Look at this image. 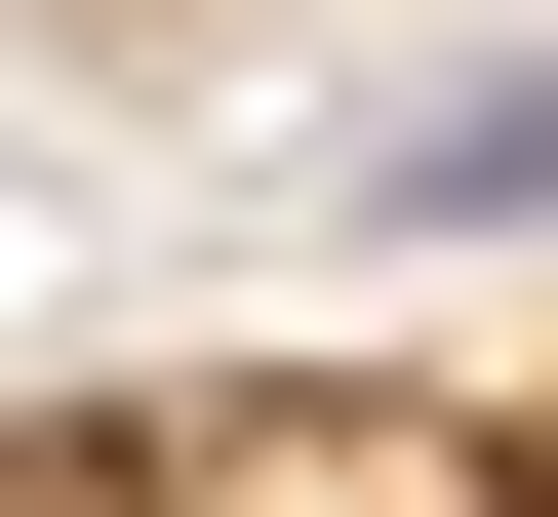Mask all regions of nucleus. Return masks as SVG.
Wrapping results in <instances>:
<instances>
[{
	"mask_svg": "<svg viewBox=\"0 0 558 517\" xmlns=\"http://www.w3.org/2000/svg\"><path fill=\"white\" fill-rule=\"evenodd\" d=\"M160 517H558V438H478V398H160Z\"/></svg>",
	"mask_w": 558,
	"mask_h": 517,
	"instance_id": "nucleus-1",
	"label": "nucleus"
},
{
	"mask_svg": "<svg viewBox=\"0 0 558 517\" xmlns=\"http://www.w3.org/2000/svg\"><path fill=\"white\" fill-rule=\"evenodd\" d=\"M360 199H399V239H519V199H558V40H439V81L360 120Z\"/></svg>",
	"mask_w": 558,
	"mask_h": 517,
	"instance_id": "nucleus-2",
	"label": "nucleus"
}]
</instances>
